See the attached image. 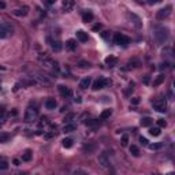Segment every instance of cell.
<instances>
[{"instance_id":"1","label":"cell","mask_w":175,"mask_h":175,"mask_svg":"<svg viewBox=\"0 0 175 175\" xmlns=\"http://www.w3.org/2000/svg\"><path fill=\"white\" fill-rule=\"evenodd\" d=\"M153 38L156 43L163 44L167 41L168 38V29L166 28H156L153 30Z\"/></svg>"},{"instance_id":"2","label":"cell","mask_w":175,"mask_h":175,"mask_svg":"<svg viewBox=\"0 0 175 175\" xmlns=\"http://www.w3.org/2000/svg\"><path fill=\"white\" fill-rule=\"evenodd\" d=\"M111 81L110 79H107V78H103V77H100V78H97L94 82H93V85H92V89L93 90H100V89H103V88H105V86H108V85H111Z\"/></svg>"},{"instance_id":"3","label":"cell","mask_w":175,"mask_h":175,"mask_svg":"<svg viewBox=\"0 0 175 175\" xmlns=\"http://www.w3.org/2000/svg\"><path fill=\"white\" fill-rule=\"evenodd\" d=\"M37 116H38V110L30 107V108H28L25 112V122L32 123V122H34L37 119Z\"/></svg>"},{"instance_id":"4","label":"cell","mask_w":175,"mask_h":175,"mask_svg":"<svg viewBox=\"0 0 175 175\" xmlns=\"http://www.w3.org/2000/svg\"><path fill=\"white\" fill-rule=\"evenodd\" d=\"M171 11H172V6H166L164 8H161V10L157 11L156 14V18L159 19V21H164V19H167L170 15H171Z\"/></svg>"},{"instance_id":"5","label":"cell","mask_w":175,"mask_h":175,"mask_svg":"<svg viewBox=\"0 0 175 175\" xmlns=\"http://www.w3.org/2000/svg\"><path fill=\"white\" fill-rule=\"evenodd\" d=\"M12 34V26L10 23H1L0 25V38H7Z\"/></svg>"},{"instance_id":"6","label":"cell","mask_w":175,"mask_h":175,"mask_svg":"<svg viewBox=\"0 0 175 175\" xmlns=\"http://www.w3.org/2000/svg\"><path fill=\"white\" fill-rule=\"evenodd\" d=\"M114 43L116 44V45H123L126 46L127 44L130 43V38L127 36H125V34H121V33H116L114 36Z\"/></svg>"},{"instance_id":"7","label":"cell","mask_w":175,"mask_h":175,"mask_svg":"<svg viewBox=\"0 0 175 175\" xmlns=\"http://www.w3.org/2000/svg\"><path fill=\"white\" fill-rule=\"evenodd\" d=\"M153 107L157 112H166L167 111V101L166 99H159L153 101Z\"/></svg>"},{"instance_id":"8","label":"cell","mask_w":175,"mask_h":175,"mask_svg":"<svg viewBox=\"0 0 175 175\" xmlns=\"http://www.w3.org/2000/svg\"><path fill=\"white\" fill-rule=\"evenodd\" d=\"M127 18H129L130 23H133L137 29L142 28V21H141V18H139L138 15L134 14V12H129V14H127Z\"/></svg>"},{"instance_id":"9","label":"cell","mask_w":175,"mask_h":175,"mask_svg":"<svg viewBox=\"0 0 175 175\" xmlns=\"http://www.w3.org/2000/svg\"><path fill=\"white\" fill-rule=\"evenodd\" d=\"M97 161H99V164H100L103 168H108V167H110V159L107 157V153H100V155H99Z\"/></svg>"},{"instance_id":"10","label":"cell","mask_w":175,"mask_h":175,"mask_svg":"<svg viewBox=\"0 0 175 175\" xmlns=\"http://www.w3.org/2000/svg\"><path fill=\"white\" fill-rule=\"evenodd\" d=\"M59 93H60V96L62 97H70L73 94V92H71V89H68L67 86H65V85H59Z\"/></svg>"},{"instance_id":"11","label":"cell","mask_w":175,"mask_h":175,"mask_svg":"<svg viewBox=\"0 0 175 175\" xmlns=\"http://www.w3.org/2000/svg\"><path fill=\"white\" fill-rule=\"evenodd\" d=\"M48 43H51V48L55 51V52H59V51L62 49V43L59 41V40H56V41H54V40H51L49 37H48Z\"/></svg>"},{"instance_id":"12","label":"cell","mask_w":175,"mask_h":175,"mask_svg":"<svg viewBox=\"0 0 175 175\" xmlns=\"http://www.w3.org/2000/svg\"><path fill=\"white\" fill-rule=\"evenodd\" d=\"M12 14L15 15V17H26V15L29 14V7H22V8H18V10L12 11Z\"/></svg>"},{"instance_id":"13","label":"cell","mask_w":175,"mask_h":175,"mask_svg":"<svg viewBox=\"0 0 175 175\" xmlns=\"http://www.w3.org/2000/svg\"><path fill=\"white\" fill-rule=\"evenodd\" d=\"M92 84V78L90 77H85L84 79H81V82H79V88L81 89H88Z\"/></svg>"},{"instance_id":"14","label":"cell","mask_w":175,"mask_h":175,"mask_svg":"<svg viewBox=\"0 0 175 175\" xmlns=\"http://www.w3.org/2000/svg\"><path fill=\"white\" fill-rule=\"evenodd\" d=\"M77 40H78V41H81V43H86V41L89 40V37H88V33H85L84 30H78V32H77Z\"/></svg>"},{"instance_id":"15","label":"cell","mask_w":175,"mask_h":175,"mask_svg":"<svg viewBox=\"0 0 175 175\" xmlns=\"http://www.w3.org/2000/svg\"><path fill=\"white\" fill-rule=\"evenodd\" d=\"M105 65L107 66H110V67H114V66H116V63H118V59L115 56H112V55H110V56H107L105 57Z\"/></svg>"},{"instance_id":"16","label":"cell","mask_w":175,"mask_h":175,"mask_svg":"<svg viewBox=\"0 0 175 175\" xmlns=\"http://www.w3.org/2000/svg\"><path fill=\"white\" fill-rule=\"evenodd\" d=\"M66 49L75 51V49H77V41H75V40H73V38L67 40V41H66Z\"/></svg>"},{"instance_id":"17","label":"cell","mask_w":175,"mask_h":175,"mask_svg":"<svg viewBox=\"0 0 175 175\" xmlns=\"http://www.w3.org/2000/svg\"><path fill=\"white\" fill-rule=\"evenodd\" d=\"M93 18H94V15H93L92 11H85L82 15V21L86 22V23H88V22H92Z\"/></svg>"},{"instance_id":"18","label":"cell","mask_w":175,"mask_h":175,"mask_svg":"<svg viewBox=\"0 0 175 175\" xmlns=\"http://www.w3.org/2000/svg\"><path fill=\"white\" fill-rule=\"evenodd\" d=\"M56 105H57V103H56L55 99H48V100L45 101V108L46 110H55Z\"/></svg>"},{"instance_id":"19","label":"cell","mask_w":175,"mask_h":175,"mask_svg":"<svg viewBox=\"0 0 175 175\" xmlns=\"http://www.w3.org/2000/svg\"><path fill=\"white\" fill-rule=\"evenodd\" d=\"M73 6H74V3H73L71 0H63V3H62V7H63V10H65L66 12L71 11Z\"/></svg>"},{"instance_id":"20","label":"cell","mask_w":175,"mask_h":175,"mask_svg":"<svg viewBox=\"0 0 175 175\" xmlns=\"http://www.w3.org/2000/svg\"><path fill=\"white\" fill-rule=\"evenodd\" d=\"M139 123H141V126H142V127H149V126L153 123V119L149 118V116H145V118L141 119V122H139Z\"/></svg>"},{"instance_id":"21","label":"cell","mask_w":175,"mask_h":175,"mask_svg":"<svg viewBox=\"0 0 175 175\" xmlns=\"http://www.w3.org/2000/svg\"><path fill=\"white\" fill-rule=\"evenodd\" d=\"M77 130V125H74V123H66L65 127H63V131L65 133H73Z\"/></svg>"},{"instance_id":"22","label":"cell","mask_w":175,"mask_h":175,"mask_svg":"<svg viewBox=\"0 0 175 175\" xmlns=\"http://www.w3.org/2000/svg\"><path fill=\"white\" fill-rule=\"evenodd\" d=\"M112 115V110L111 108H107V110H104L103 112L100 114V121H105V119H108Z\"/></svg>"},{"instance_id":"23","label":"cell","mask_w":175,"mask_h":175,"mask_svg":"<svg viewBox=\"0 0 175 175\" xmlns=\"http://www.w3.org/2000/svg\"><path fill=\"white\" fill-rule=\"evenodd\" d=\"M164 79H166V75L164 74H160V75H157L156 79L153 81V86H159L160 84L164 82Z\"/></svg>"},{"instance_id":"24","label":"cell","mask_w":175,"mask_h":175,"mask_svg":"<svg viewBox=\"0 0 175 175\" xmlns=\"http://www.w3.org/2000/svg\"><path fill=\"white\" fill-rule=\"evenodd\" d=\"M32 157H33L32 150L28 149V150H25V153L22 155V160H23V161H30V160H32Z\"/></svg>"},{"instance_id":"25","label":"cell","mask_w":175,"mask_h":175,"mask_svg":"<svg viewBox=\"0 0 175 175\" xmlns=\"http://www.w3.org/2000/svg\"><path fill=\"white\" fill-rule=\"evenodd\" d=\"M8 168V161L4 159L3 156H0V171H3V170H7Z\"/></svg>"},{"instance_id":"26","label":"cell","mask_w":175,"mask_h":175,"mask_svg":"<svg viewBox=\"0 0 175 175\" xmlns=\"http://www.w3.org/2000/svg\"><path fill=\"white\" fill-rule=\"evenodd\" d=\"M62 145H63V148H66V149H70V148L73 147V139L71 138H65L63 141H62Z\"/></svg>"},{"instance_id":"27","label":"cell","mask_w":175,"mask_h":175,"mask_svg":"<svg viewBox=\"0 0 175 175\" xmlns=\"http://www.w3.org/2000/svg\"><path fill=\"white\" fill-rule=\"evenodd\" d=\"M160 127H150L149 129V134L150 136H153V137H157V136H160Z\"/></svg>"},{"instance_id":"28","label":"cell","mask_w":175,"mask_h":175,"mask_svg":"<svg viewBox=\"0 0 175 175\" xmlns=\"http://www.w3.org/2000/svg\"><path fill=\"white\" fill-rule=\"evenodd\" d=\"M149 147V149L152 150H159L163 148V142H155V144H150V145H148Z\"/></svg>"},{"instance_id":"29","label":"cell","mask_w":175,"mask_h":175,"mask_svg":"<svg viewBox=\"0 0 175 175\" xmlns=\"http://www.w3.org/2000/svg\"><path fill=\"white\" fill-rule=\"evenodd\" d=\"M130 153L133 155V156H139V149H138V147H136V145H131L130 147Z\"/></svg>"},{"instance_id":"30","label":"cell","mask_w":175,"mask_h":175,"mask_svg":"<svg viewBox=\"0 0 175 175\" xmlns=\"http://www.w3.org/2000/svg\"><path fill=\"white\" fill-rule=\"evenodd\" d=\"M10 139V134L7 133H0V142H6Z\"/></svg>"},{"instance_id":"31","label":"cell","mask_w":175,"mask_h":175,"mask_svg":"<svg viewBox=\"0 0 175 175\" xmlns=\"http://www.w3.org/2000/svg\"><path fill=\"white\" fill-rule=\"evenodd\" d=\"M74 118H75V114H74V112H71V114L66 115V118H65V123H70V122H71Z\"/></svg>"},{"instance_id":"32","label":"cell","mask_w":175,"mask_h":175,"mask_svg":"<svg viewBox=\"0 0 175 175\" xmlns=\"http://www.w3.org/2000/svg\"><path fill=\"white\" fill-rule=\"evenodd\" d=\"M163 55H166V56L167 57H172V49L171 48H164V49H163Z\"/></svg>"},{"instance_id":"33","label":"cell","mask_w":175,"mask_h":175,"mask_svg":"<svg viewBox=\"0 0 175 175\" xmlns=\"http://www.w3.org/2000/svg\"><path fill=\"white\" fill-rule=\"evenodd\" d=\"M54 137H56V131H49V133L44 134V138L45 139H51V138H54Z\"/></svg>"},{"instance_id":"34","label":"cell","mask_w":175,"mask_h":175,"mask_svg":"<svg viewBox=\"0 0 175 175\" xmlns=\"http://www.w3.org/2000/svg\"><path fill=\"white\" fill-rule=\"evenodd\" d=\"M78 66L81 68H89L90 67V63H89V62H85V60H81L78 63Z\"/></svg>"},{"instance_id":"35","label":"cell","mask_w":175,"mask_h":175,"mask_svg":"<svg viewBox=\"0 0 175 175\" xmlns=\"http://www.w3.org/2000/svg\"><path fill=\"white\" fill-rule=\"evenodd\" d=\"M157 125H159V127H166V126H167V122H166L164 119H157Z\"/></svg>"},{"instance_id":"36","label":"cell","mask_w":175,"mask_h":175,"mask_svg":"<svg viewBox=\"0 0 175 175\" xmlns=\"http://www.w3.org/2000/svg\"><path fill=\"white\" fill-rule=\"evenodd\" d=\"M85 125L86 126H94V125H97V121H96V119H90V121H86L85 122Z\"/></svg>"},{"instance_id":"37","label":"cell","mask_w":175,"mask_h":175,"mask_svg":"<svg viewBox=\"0 0 175 175\" xmlns=\"http://www.w3.org/2000/svg\"><path fill=\"white\" fill-rule=\"evenodd\" d=\"M127 142H129V137L123 136V137H122V147H126V145H127Z\"/></svg>"},{"instance_id":"38","label":"cell","mask_w":175,"mask_h":175,"mask_svg":"<svg viewBox=\"0 0 175 175\" xmlns=\"http://www.w3.org/2000/svg\"><path fill=\"white\" fill-rule=\"evenodd\" d=\"M139 142L142 144V145H145V147H148L149 144H148V139L145 138V137H139Z\"/></svg>"},{"instance_id":"39","label":"cell","mask_w":175,"mask_h":175,"mask_svg":"<svg viewBox=\"0 0 175 175\" xmlns=\"http://www.w3.org/2000/svg\"><path fill=\"white\" fill-rule=\"evenodd\" d=\"M161 0H148V4H150V6H152V4H157V3H160Z\"/></svg>"},{"instance_id":"40","label":"cell","mask_w":175,"mask_h":175,"mask_svg":"<svg viewBox=\"0 0 175 175\" xmlns=\"http://www.w3.org/2000/svg\"><path fill=\"white\" fill-rule=\"evenodd\" d=\"M4 116H6V110H3V108H1V110H0V119H3Z\"/></svg>"},{"instance_id":"41","label":"cell","mask_w":175,"mask_h":175,"mask_svg":"<svg viewBox=\"0 0 175 175\" xmlns=\"http://www.w3.org/2000/svg\"><path fill=\"white\" fill-rule=\"evenodd\" d=\"M101 36H103V38H104V40H108V36H110V32H103V34H101Z\"/></svg>"},{"instance_id":"42","label":"cell","mask_w":175,"mask_h":175,"mask_svg":"<svg viewBox=\"0 0 175 175\" xmlns=\"http://www.w3.org/2000/svg\"><path fill=\"white\" fill-rule=\"evenodd\" d=\"M100 29H101V25H100V23H99V25H94V26H93V30H94V32L100 30Z\"/></svg>"},{"instance_id":"43","label":"cell","mask_w":175,"mask_h":175,"mask_svg":"<svg viewBox=\"0 0 175 175\" xmlns=\"http://www.w3.org/2000/svg\"><path fill=\"white\" fill-rule=\"evenodd\" d=\"M12 164H14V166H19V164H21V161H19L18 159H14V160H12Z\"/></svg>"},{"instance_id":"44","label":"cell","mask_w":175,"mask_h":175,"mask_svg":"<svg viewBox=\"0 0 175 175\" xmlns=\"http://www.w3.org/2000/svg\"><path fill=\"white\" fill-rule=\"evenodd\" d=\"M131 103L133 104H138L139 103V99H138V97H134V99L131 100Z\"/></svg>"},{"instance_id":"45","label":"cell","mask_w":175,"mask_h":175,"mask_svg":"<svg viewBox=\"0 0 175 175\" xmlns=\"http://www.w3.org/2000/svg\"><path fill=\"white\" fill-rule=\"evenodd\" d=\"M0 8L3 10V8H6V3H4L3 0H0Z\"/></svg>"},{"instance_id":"46","label":"cell","mask_w":175,"mask_h":175,"mask_svg":"<svg viewBox=\"0 0 175 175\" xmlns=\"http://www.w3.org/2000/svg\"><path fill=\"white\" fill-rule=\"evenodd\" d=\"M144 84H149V77H145V78H144Z\"/></svg>"},{"instance_id":"47","label":"cell","mask_w":175,"mask_h":175,"mask_svg":"<svg viewBox=\"0 0 175 175\" xmlns=\"http://www.w3.org/2000/svg\"><path fill=\"white\" fill-rule=\"evenodd\" d=\"M56 0H46V4H55Z\"/></svg>"},{"instance_id":"48","label":"cell","mask_w":175,"mask_h":175,"mask_svg":"<svg viewBox=\"0 0 175 175\" xmlns=\"http://www.w3.org/2000/svg\"><path fill=\"white\" fill-rule=\"evenodd\" d=\"M75 103H81V97H75Z\"/></svg>"},{"instance_id":"49","label":"cell","mask_w":175,"mask_h":175,"mask_svg":"<svg viewBox=\"0 0 175 175\" xmlns=\"http://www.w3.org/2000/svg\"><path fill=\"white\" fill-rule=\"evenodd\" d=\"M17 114H18V111H17V110H14V111H12V112H11V115H14V116H15V115H17Z\"/></svg>"}]
</instances>
